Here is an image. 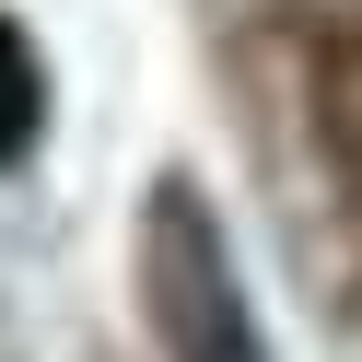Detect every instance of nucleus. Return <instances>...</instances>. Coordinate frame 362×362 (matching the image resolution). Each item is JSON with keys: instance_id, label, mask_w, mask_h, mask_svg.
<instances>
[{"instance_id": "obj_1", "label": "nucleus", "mask_w": 362, "mask_h": 362, "mask_svg": "<svg viewBox=\"0 0 362 362\" xmlns=\"http://www.w3.org/2000/svg\"><path fill=\"white\" fill-rule=\"evenodd\" d=\"M141 315L164 339V362H269L257 315L234 292V245H222L211 199L187 175H164L152 211H141Z\"/></svg>"}, {"instance_id": "obj_2", "label": "nucleus", "mask_w": 362, "mask_h": 362, "mask_svg": "<svg viewBox=\"0 0 362 362\" xmlns=\"http://www.w3.org/2000/svg\"><path fill=\"white\" fill-rule=\"evenodd\" d=\"M35 129H47V71H35V47H24V24L0 12V175L35 152Z\"/></svg>"}]
</instances>
